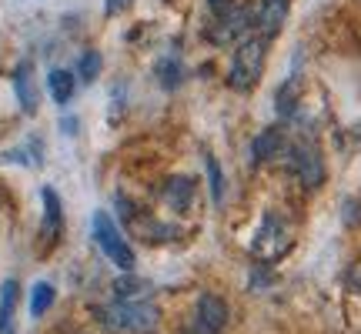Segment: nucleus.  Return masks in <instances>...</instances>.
<instances>
[{
    "label": "nucleus",
    "instance_id": "obj_1",
    "mask_svg": "<svg viewBox=\"0 0 361 334\" xmlns=\"http://www.w3.org/2000/svg\"><path fill=\"white\" fill-rule=\"evenodd\" d=\"M264 64H268V40L261 37H245L238 44V51L231 57V67H228V84H231L238 94H247V90L258 87L261 74H264Z\"/></svg>",
    "mask_w": 361,
    "mask_h": 334
},
{
    "label": "nucleus",
    "instance_id": "obj_2",
    "mask_svg": "<svg viewBox=\"0 0 361 334\" xmlns=\"http://www.w3.org/2000/svg\"><path fill=\"white\" fill-rule=\"evenodd\" d=\"M101 321L114 334H147L157 328V308L151 301H114L101 308Z\"/></svg>",
    "mask_w": 361,
    "mask_h": 334
},
{
    "label": "nucleus",
    "instance_id": "obj_3",
    "mask_svg": "<svg viewBox=\"0 0 361 334\" xmlns=\"http://www.w3.org/2000/svg\"><path fill=\"white\" fill-rule=\"evenodd\" d=\"M291 245H295L291 224L278 211H264L258 231L251 237V254L258 257V261H278V257H284L291 251Z\"/></svg>",
    "mask_w": 361,
    "mask_h": 334
},
{
    "label": "nucleus",
    "instance_id": "obj_4",
    "mask_svg": "<svg viewBox=\"0 0 361 334\" xmlns=\"http://www.w3.org/2000/svg\"><path fill=\"white\" fill-rule=\"evenodd\" d=\"M90 228H94V241H97V247L111 257V264H117L121 271H128L130 274L137 257H134V247L124 241V234H121V228L114 224V218H111L107 211H94Z\"/></svg>",
    "mask_w": 361,
    "mask_h": 334
},
{
    "label": "nucleus",
    "instance_id": "obj_5",
    "mask_svg": "<svg viewBox=\"0 0 361 334\" xmlns=\"http://www.w3.org/2000/svg\"><path fill=\"white\" fill-rule=\"evenodd\" d=\"M288 167L305 187H322L324 184V161L322 151L308 141H298L288 147Z\"/></svg>",
    "mask_w": 361,
    "mask_h": 334
},
{
    "label": "nucleus",
    "instance_id": "obj_6",
    "mask_svg": "<svg viewBox=\"0 0 361 334\" xmlns=\"http://www.w3.org/2000/svg\"><path fill=\"white\" fill-rule=\"evenodd\" d=\"M228 328V304L218 295H201L194 304V331L201 334H221Z\"/></svg>",
    "mask_w": 361,
    "mask_h": 334
},
{
    "label": "nucleus",
    "instance_id": "obj_7",
    "mask_svg": "<svg viewBox=\"0 0 361 334\" xmlns=\"http://www.w3.org/2000/svg\"><path fill=\"white\" fill-rule=\"evenodd\" d=\"M247 27H251V11H245V7H228L224 13H218L214 24L207 27V40L224 47V44L238 40L241 34H247Z\"/></svg>",
    "mask_w": 361,
    "mask_h": 334
},
{
    "label": "nucleus",
    "instance_id": "obj_8",
    "mask_svg": "<svg viewBox=\"0 0 361 334\" xmlns=\"http://www.w3.org/2000/svg\"><path fill=\"white\" fill-rule=\"evenodd\" d=\"M13 94L24 114H37V80H34V64L20 61L13 67Z\"/></svg>",
    "mask_w": 361,
    "mask_h": 334
},
{
    "label": "nucleus",
    "instance_id": "obj_9",
    "mask_svg": "<svg viewBox=\"0 0 361 334\" xmlns=\"http://www.w3.org/2000/svg\"><path fill=\"white\" fill-rule=\"evenodd\" d=\"M288 11H291V0H261L258 7V27H261V37L271 40L281 34L284 20H288Z\"/></svg>",
    "mask_w": 361,
    "mask_h": 334
},
{
    "label": "nucleus",
    "instance_id": "obj_10",
    "mask_svg": "<svg viewBox=\"0 0 361 334\" xmlns=\"http://www.w3.org/2000/svg\"><path fill=\"white\" fill-rule=\"evenodd\" d=\"M194 194H197V180H194V178H171L168 184L161 187V197H164V204H168L171 211H178V214L191 211Z\"/></svg>",
    "mask_w": 361,
    "mask_h": 334
},
{
    "label": "nucleus",
    "instance_id": "obj_11",
    "mask_svg": "<svg viewBox=\"0 0 361 334\" xmlns=\"http://www.w3.org/2000/svg\"><path fill=\"white\" fill-rule=\"evenodd\" d=\"M40 197H44V224H40V237H44V245H54V241L61 237V224H64V214H61V197H57L54 187H44Z\"/></svg>",
    "mask_w": 361,
    "mask_h": 334
},
{
    "label": "nucleus",
    "instance_id": "obj_12",
    "mask_svg": "<svg viewBox=\"0 0 361 334\" xmlns=\"http://www.w3.org/2000/svg\"><path fill=\"white\" fill-rule=\"evenodd\" d=\"M301 94H305V80L298 78V74H291V78L278 87V94H274V111H278V117H281V120H291V117L298 114Z\"/></svg>",
    "mask_w": 361,
    "mask_h": 334
},
{
    "label": "nucleus",
    "instance_id": "obj_13",
    "mask_svg": "<svg viewBox=\"0 0 361 334\" xmlns=\"http://www.w3.org/2000/svg\"><path fill=\"white\" fill-rule=\"evenodd\" d=\"M284 151V130L281 128H264L251 141V164H264L271 157H278Z\"/></svg>",
    "mask_w": 361,
    "mask_h": 334
},
{
    "label": "nucleus",
    "instance_id": "obj_14",
    "mask_svg": "<svg viewBox=\"0 0 361 334\" xmlns=\"http://www.w3.org/2000/svg\"><path fill=\"white\" fill-rule=\"evenodd\" d=\"M17 295H20V284L7 278L0 284V334H13V308H17Z\"/></svg>",
    "mask_w": 361,
    "mask_h": 334
},
{
    "label": "nucleus",
    "instance_id": "obj_15",
    "mask_svg": "<svg viewBox=\"0 0 361 334\" xmlns=\"http://www.w3.org/2000/svg\"><path fill=\"white\" fill-rule=\"evenodd\" d=\"M47 87H51V97L57 104H67L74 97V87H78V78L64 70V67H54L51 74H47Z\"/></svg>",
    "mask_w": 361,
    "mask_h": 334
},
{
    "label": "nucleus",
    "instance_id": "obj_16",
    "mask_svg": "<svg viewBox=\"0 0 361 334\" xmlns=\"http://www.w3.org/2000/svg\"><path fill=\"white\" fill-rule=\"evenodd\" d=\"M151 284L141 278H117L114 281V301H147Z\"/></svg>",
    "mask_w": 361,
    "mask_h": 334
},
{
    "label": "nucleus",
    "instance_id": "obj_17",
    "mask_svg": "<svg viewBox=\"0 0 361 334\" xmlns=\"http://www.w3.org/2000/svg\"><path fill=\"white\" fill-rule=\"evenodd\" d=\"M54 297H57L54 284H47V281H37V284H34V287H30V318H44V314L51 311Z\"/></svg>",
    "mask_w": 361,
    "mask_h": 334
},
{
    "label": "nucleus",
    "instance_id": "obj_18",
    "mask_svg": "<svg viewBox=\"0 0 361 334\" xmlns=\"http://www.w3.org/2000/svg\"><path fill=\"white\" fill-rule=\"evenodd\" d=\"M157 80H161V87H168V90L180 87V80H184V64H180L174 54L157 64Z\"/></svg>",
    "mask_w": 361,
    "mask_h": 334
},
{
    "label": "nucleus",
    "instance_id": "obj_19",
    "mask_svg": "<svg viewBox=\"0 0 361 334\" xmlns=\"http://www.w3.org/2000/svg\"><path fill=\"white\" fill-rule=\"evenodd\" d=\"M204 167H207V184H211V197L214 204L224 201V174H221V164L211 154H204Z\"/></svg>",
    "mask_w": 361,
    "mask_h": 334
},
{
    "label": "nucleus",
    "instance_id": "obj_20",
    "mask_svg": "<svg viewBox=\"0 0 361 334\" xmlns=\"http://www.w3.org/2000/svg\"><path fill=\"white\" fill-rule=\"evenodd\" d=\"M97 74H101V54H97V51H84V54H80V64H78V78L84 80V84H90Z\"/></svg>",
    "mask_w": 361,
    "mask_h": 334
},
{
    "label": "nucleus",
    "instance_id": "obj_21",
    "mask_svg": "<svg viewBox=\"0 0 361 334\" xmlns=\"http://www.w3.org/2000/svg\"><path fill=\"white\" fill-rule=\"evenodd\" d=\"M341 207H345V211H341V221H345L348 228H358V224H361V201L348 197V201H345Z\"/></svg>",
    "mask_w": 361,
    "mask_h": 334
},
{
    "label": "nucleus",
    "instance_id": "obj_22",
    "mask_svg": "<svg viewBox=\"0 0 361 334\" xmlns=\"http://www.w3.org/2000/svg\"><path fill=\"white\" fill-rule=\"evenodd\" d=\"M134 4V0H104V13L107 17H117V13H124Z\"/></svg>",
    "mask_w": 361,
    "mask_h": 334
},
{
    "label": "nucleus",
    "instance_id": "obj_23",
    "mask_svg": "<svg viewBox=\"0 0 361 334\" xmlns=\"http://www.w3.org/2000/svg\"><path fill=\"white\" fill-rule=\"evenodd\" d=\"M348 287L355 291V295H361V261H358V264H351V271H348Z\"/></svg>",
    "mask_w": 361,
    "mask_h": 334
},
{
    "label": "nucleus",
    "instance_id": "obj_24",
    "mask_svg": "<svg viewBox=\"0 0 361 334\" xmlns=\"http://www.w3.org/2000/svg\"><path fill=\"white\" fill-rule=\"evenodd\" d=\"M207 7H211L214 13H224L228 7H231V0H207Z\"/></svg>",
    "mask_w": 361,
    "mask_h": 334
},
{
    "label": "nucleus",
    "instance_id": "obj_25",
    "mask_svg": "<svg viewBox=\"0 0 361 334\" xmlns=\"http://www.w3.org/2000/svg\"><path fill=\"white\" fill-rule=\"evenodd\" d=\"M188 334H201V331H194V328H191V331H188Z\"/></svg>",
    "mask_w": 361,
    "mask_h": 334
}]
</instances>
